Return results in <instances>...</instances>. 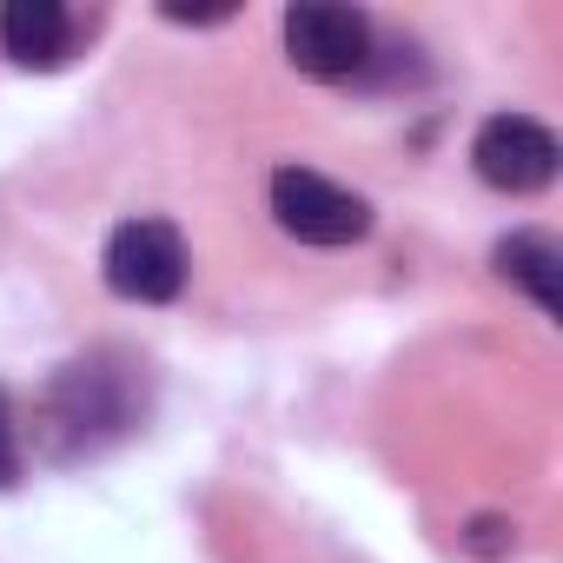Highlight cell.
I'll return each mask as SVG.
<instances>
[{
	"mask_svg": "<svg viewBox=\"0 0 563 563\" xmlns=\"http://www.w3.org/2000/svg\"><path fill=\"white\" fill-rule=\"evenodd\" d=\"M133 424H140V385H133V365L120 358H80L41 398V438L54 457H87L126 438Z\"/></svg>",
	"mask_w": 563,
	"mask_h": 563,
	"instance_id": "6da1fadb",
	"label": "cell"
},
{
	"mask_svg": "<svg viewBox=\"0 0 563 563\" xmlns=\"http://www.w3.org/2000/svg\"><path fill=\"white\" fill-rule=\"evenodd\" d=\"M107 286L133 306H173L186 292V272H192V252L179 239L173 219H126L113 225L107 239Z\"/></svg>",
	"mask_w": 563,
	"mask_h": 563,
	"instance_id": "7a4b0ae2",
	"label": "cell"
},
{
	"mask_svg": "<svg viewBox=\"0 0 563 563\" xmlns=\"http://www.w3.org/2000/svg\"><path fill=\"white\" fill-rule=\"evenodd\" d=\"M272 219L306 245H358L372 232V206L345 192L339 179L312 166H278L272 173Z\"/></svg>",
	"mask_w": 563,
	"mask_h": 563,
	"instance_id": "3957f363",
	"label": "cell"
},
{
	"mask_svg": "<svg viewBox=\"0 0 563 563\" xmlns=\"http://www.w3.org/2000/svg\"><path fill=\"white\" fill-rule=\"evenodd\" d=\"M286 54L312 80H358L372 67V21L339 0H299L286 8Z\"/></svg>",
	"mask_w": 563,
	"mask_h": 563,
	"instance_id": "277c9868",
	"label": "cell"
},
{
	"mask_svg": "<svg viewBox=\"0 0 563 563\" xmlns=\"http://www.w3.org/2000/svg\"><path fill=\"white\" fill-rule=\"evenodd\" d=\"M471 166L497 192H543L556 179V166H563V146L530 113H490L477 126V140H471Z\"/></svg>",
	"mask_w": 563,
	"mask_h": 563,
	"instance_id": "5b68a950",
	"label": "cell"
},
{
	"mask_svg": "<svg viewBox=\"0 0 563 563\" xmlns=\"http://www.w3.org/2000/svg\"><path fill=\"white\" fill-rule=\"evenodd\" d=\"M80 21L60 8V0H8L0 8V54L21 67H60L74 54Z\"/></svg>",
	"mask_w": 563,
	"mask_h": 563,
	"instance_id": "8992f818",
	"label": "cell"
},
{
	"mask_svg": "<svg viewBox=\"0 0 563 563\" xmlns=\"http://www.w3.org/2000/svg\"><path fill=\"white\" fill-rule=\"evenodd\" d=\"M497 272L510 278V286H523L550 319L563 312V252H556L550 232H510L497 245Z\"/></svg>",
	"mask_w": 563,
	"mask_h": 563,
	"instance_id": "52a82bcc",
	"label": "cell"
},
{
	"mask_svg": "<svg viewBox=\"0 0 563 563\" xmlns=\"http://www.w3.org/2000/svg\"><path fill=\"white\" fill-rule=\"evenodd\" d=\"M21 484V424H14V405L0 391V490Z\"/></svg>",
	"mask_w": 563,
	"mask_h": 563,
	"instance_id": "ba28073f",
	"label": "cell"
}]
</instances>
